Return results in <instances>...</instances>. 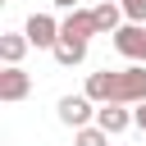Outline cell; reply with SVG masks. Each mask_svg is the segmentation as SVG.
Here are the masks:
<instances>
[{"instance_id":"cell-1","label":"cell","mask_w":146,"mask_h":146,"mask_svg":"<svg viewBox=\"0 0 146 146\" xmlns=\"http://www.w3.org/2000/svg\"><path fill=\"white\" fill-rule=\"evenodd\" d=\"M87 96H91L96 105H105V100H123V105L146 100V64L132 59V64L119 68V73H110V68L91 73V78H87Z\"/></svg>"},{"instance_id":"cell-2","label":"cell","mask_w":146,"mask_h":146,"mask_svg":"<svg viewBox=\"0 0 146 146\" xmlns=\"http://www.w3.org/2000/svg\"><path fill=\"white\" fill-rule=\"evenodd\" d=\"M114 50L123 55V59H137V64H146V23H123L119 32H114Z\"/></svg>"},{"instance_id":"cell-3","label":"cell","mask_w":146,"mask_h":146,"mask_svg":"<svg viewBox=\"0 0 146 146\" xmlns=\"http://www.w3.org/2000/svg\"><path fill=\"white\" fill-rule=\"evenodd\" d=\"M91 119H96V100H91L87 91H82V96H64V100H59V123H68L73 132H78V128H87Z\"/></svg>"},{"instance_id":"cell-4","label":"cell","mask_w":146,"mask_h":146,"mask_svg":"<svg viewBox=\"0 0 146 146\" xmlns=\"http://www.w3.org/2000/svg\"><path fill=\"white\" fill-rule=\"evenodd\" d=\"M96 32H100V27H96V14H91V9H68V18L59 23V36H64V41H82V46H87Z\"/></svg>"},{"instance_id":"cell-5","label":"cell","mask_w":146,"mask_h":146,"mask_svg":"<svg viewBox=\"0 0 146 146\" xmlns=\"http://www.w3.org/2000/svg\"><path fill=\"white\" fill-rule=\"evenodd\" d=\"M23 32H27V41L41 46V50H55V41H59V23H55L50 14H32Z\"/></svg>"},{"instance_id":"cell-6","label":"cell","mask_w":146,"mask_h":146,"mask_svg":"<svg viewBox=\"0 0 146 146\" xmlns=\"http://www.w3.org/2000/svg\"><path fill=\"white\" fill-rule=\"evenodd\" d=\"M27 91H32V78H27L18 64H5V73H0V100L14 105V100H23Z\"/></svg>"},{"instance_id":"cell-7","label":"cell","mask_w":146,"mask_h":146,"mask_svg":"<svg viewBox=\"0 0 146 146\" xmlns=\"http://www.w3.org/2000/svg\"><path fill=\"white\" fill-rule=\"evenodd\" d=\"M96 123H100V128H105V132L114 137V132H123V128H132L137 119H132V114L123 110V100H105V105L96 110Z\"/></svg>"},{"instance_id":"cell-8","label":"cell","mask_w":146,"mask_h":146,"mask_svg":"<svg viewBox=\"0 0 146 146\" xmlns=\"http://www.w3.org/2000/svg\"><path fill=\"white\" fill-rule=\"evenodd\" d=\"M91 14H96V27H100L105 36H114V32L123 27V18H128V14H123V5H114V0H105V5H96Z\"/></svg>"},{"instance_id":"cell-9","label":"cell","mask_w":146,"mask_h":146,"mask_svg":"<svg viewBox=\"0 0 146 146\" xmlns=\"http://www.w3.org/2000/svg\"><path fill=\"white\" fill-rule=\"evenodd\" d=\"M27 46H32L27 32H5V36H0V59H5V64H18V59L27 55Z\"/></svg>"},{"instance_id":"cell-10","label":"cell","mask_w":146,"mask_h":146,"mask_svg":"<svg viewBox=\"0 0 146 146\" xmlns=\"http://www.w3.org/2000/svg\"><path fill=\"white\" fill-rule=\"evenodd\" d=\"M55 59H59V64H82V59H87V46L59 36V41H55Z\"/></svg>"},{"instance_id":"cell-11","label":"cell","mask_w":146,"mask_h":146,"mask_svg":"<svg viewBox=\"0 0 146 146\" xmlns=\"http://www.w3.org/2000/svg\"><path fill=\"white\" fill-rule=\"evenodd\" d=\"M78 146H110V132H105L100 123H96V128L87 123V128H78Z\"/></svg>"},{"instance_id":"cell-12","label":"cell","mask_w":146,"mask_h":146,"mask_svg":"<svg viewBox=\"0 0 146 146\" xmlns=\"http://www.w3.org/2000/svg\"><path fill=\"white\" fill-rule=\"evenodd\" d=\"M119 5H123V14L132 23H146V0H119Z\"/></svg>"},{"instance_id":"cell-13","label":"cell","mask_w":146,"mask_h":146,"mask_svg":"<svg viewBox=\"0 0 146 146\" xmlns=\"http://www.w3.org/2000/svg\"><path fill=\"white\" fill-rule=\"evenodd\" d=\"M132 119H137V128L146 132V100H137V110H132Z\"/></svg>"},{"instance_id":"cell-14","label":"cell","mask_w":146,"mask_h":146,"mask_svg":"<svg viewBox=\"0 0 146 146\" xmlns=\"http://www.w3.org/2000/svg\"><path fill=\"white\" fill-rule=\"evenodd\" d=\"M50 5H59V9H78V0H50Z\"/></svg>"}]
</instances>
